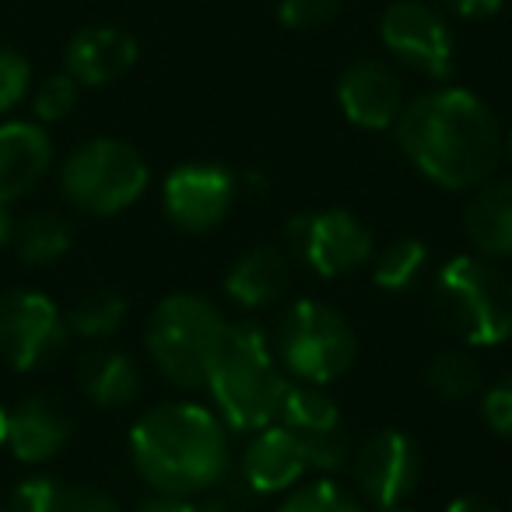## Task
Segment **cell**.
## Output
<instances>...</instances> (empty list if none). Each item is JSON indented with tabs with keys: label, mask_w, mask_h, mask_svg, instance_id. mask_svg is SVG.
<instances>
[{
	"label": "cell",
	"mask_w": 512,
	"mask_h": 512,
	"mask_svg": "<svg viewBox=\"0 0 512 512\" xmlns=\"http://www.w3.org/2000/svg\"><path fill=\"white\" fill-rule=\"evenodd\" d=\"M404 158L449 193L477 190L502 162V127L481 95L442 85L404 102L393 123Z\"/></svg>",
	"instance_id": "1"
},
{
	"label": "cell",
	"mask_w": 512,
	"mask_h": 512,
	"mask_svg": "<svg viewBox=\"0 0 512 512\" xmlns=\"http://www.w3.org/2000/svg\"><path fill=\"white\" fill-rule=\"evenodd\" d=\"M130 460L158 495L197 498L232 474V432L197 400H162L130 428Z\"/></svg>",
	"instance_id": "2"
},
{
	"label": "cell",
	"mask_w": 512,
	"mask_h": 512,
	"mask_svg": "<svg viewBox=\"0 0 512 512\" xmlns=\"http://www.w3.org/2000/svg\"><path fill=\"white\" fill-rule=\"evenodd\" d=\"M288 383L292 379L281 369L271 337L249 320L228 323L204 386L228 432L253 435L274 425Z\"/></svg>",
	"instance_id": "3"
},
{
	"label": "cell",
	"mask_w": 512,
	"mask_h": 512,
	"mask_svg": "<svg viewBox=\"0 0 512 512\" xmlns=\"http://www.w3.org/2000/svg\"><path fill=\"white\" fill-rule=\"evenodd\" d=\"M432 313L463 348H495L512 337V281L477 253L453 256L432 281Z\"/></svg>",
	"instance_id": "4"
},
{
	"label": "cell",
	"mask_w": 512,
	"mask_h": 512,
	"mask_svg": "<svg viewBox=\"0 0 512 512\" xmlns=\"http://www.w3.org/2000/svg\"><path fill=\"white\" fill-rule=\"evenodd\" d=\"M225 330V313L211 299L197 292H172L151 309L144 323V348L169 386L204 390Z\"/></svg>",
	"instance_id": "5"
},
{
	"label": "cell",
	"mask_w": 512,
	"mask_h": 512,
	"mask_svg": "<svg viewBox=\"0 0 512 512\" xmlns=\"http://www.w3.org/2000/svg\"><path fill=\"white\" fill-rule=\"evenodd\" d=\"M271 344L288 379L309 386L337 383L358 358L355 327L344 320L341 309L320 299L292 302L281 313Z\"/></svg>",
	"instance_id": "6"
},
{
	"label": "cell",
	"mask_w": 512,
	"mask_h": 512,
	"mask_svg": "<svg viewBox=\"0 0 512 512\" xmlns=\"http://www.w3.org/2000/svg\"><path fill=\"white\" fill-rule=\"evenodd\" d=\"M148 162L120 137H92L60 165V190L78 211L109 218L134 207L148 190Z\"/></svg>",
	"instance_id": "7"
},
{
	"label": "cell",
	"mask_w": 512,
	"mask_h": 512,
	"mask_svg": "<svg viewBox=\"0 0 512 512\" xmlns=\"http://www.w3.org/2000/svg\"><path fill=\"white\" fill-rule=\"evenodd\" d=\"M288 246L299 264H306L316 278H344L362 271L376 253V235L344 207H323V211H302L288 221Z\"/></svg>",
	"instance_id": "8"
},
{
	"label": "cell",
	"mask_w": 512,
	"mask_h": 512,
	"mask_svg": "<svg viewBox=\"0 0 512 512\" xmlns=\"http://www.w3.org/2000/svg\"><path fill=\"white\" fill-rule=\"evenodd\" d=\"M348 470L355 495L369 509H393L418 491L425 463H421V449L411 435L400 428H379L355 446Z\"/></svg>",
	"instance_id": "9"
},
{
	"label": "cell",
	"mask_w": 512,
	"mask_h": 512,
	"mask_svg": "<svg viewBox=\"0 0 512 512\" xmlns=\"http://www.w3.org/2000/svg\"><path fill=\"white\" fill-rule=\"evenodd\" d=\"M67 341H71V330L53 299L25 288H11L0 295V358L11 369H46L64 355Z\"/></svg>",
	"instance_id": "10"
},
{
	"label": "cell",
	"mask_w": 512,
	"mask_h": 512,
	"mask_svg": "<svg viewBox=\"0 0 512 512\" xmlns=\"http://www.w3.org/2000/svg\"><path fill=\"white\" fill-rule=\"evenodd\" d=\"M278 425L299 439L306 463L313 474H341L348 470L355 442L344 425V414L337 400L327 393V386H309V383H288L285 400H281Z\"/></svg>",
	"instance_id": "11"
},
{
	"label": "cell",
	"mask_w": 512,
	"mask_h": 512,
	"mask_svg": "<svg viewBox=\"0 0 512 512\" xmlns=\"http://www.w3.org/2000/svg\"><path fill=\"white\" fill-rule=\"evenodd\" d=\"M379 39L400 67L446 81L456 67L453 29L428 0H393L379 18Z\"/></svg>",
	"instance_id": "12"
},
{
	"label": "cell",
	"mask_w": 512,
	"mask_h": 512,
	"mask_svg": "<svg viewBox=\"0 0 512 512\" xmlns=\"http://www.w3.org/2000/svg\"><path fill=\"white\" fill-rule=\"evenodd\" d=\"M239 179L218 162H186L162 183V211L179 232H211L232 214Z\"/></svg>",
	"instance_id": "13"
},
{
	"label": "cell",
	"mask_w": 512,
	"mask_h": 512,
	"mask_svg": "<svg viewBox=\"0 0 512 512\" xmlns=\"http://www.w3.org/2000/svg\"><path fill=\"white\" fill-rule=\"evenodd\" d=\"M404 81L383 60H355L337 78V106L362 130H390L404 113Z\"/></svg>",
	"instance_id": "14"
},
{
	"label": "cell",
	"mask_w": 512,
	"mask_h": 512,
	"mask_svg": "<svg viewBox=\"0 0 512 512\" xmlns=\"http://www.w3.org/2000/svg\"><path fill=\"white\" fill-rule=\"evenodd\" d=\"M309 474L306 453H302L299 439L288 432L285 425H267L260 432H253L242 446L239 456V481L246 484L253 495H285L292 491L302 477Z\"/></svg>",
	"instance_id": "15"
},
{
	"label": "cell",
	"mask_w": 512,
	"mask_h": 512,
	"mask_svg": "<svg viewBox=\"0 0 512 512\" xmlns=\"http://www.w3.org/2000/svg\"><path fill=\"white\" fill-rule=\"evenodd\" d=\"M74 411L57 393H32L8 411V442L4 446L22 463H46L71 442Z\"/></svg>",
	"instance_id": "16"
},
{
	"label": "cell",
	"mask_w": 512,
	"mask_h": 512,
	"mask_svg": "<svg viewBox=\"0 0 512 512\" xmlns=\"http://www.w3.org/2000/svg\"><path fill=\"white\" fill-rule=\"evenodd\" d=\"M137 64V39L116 25H88L67 43L64 67L78 85L102 88Z\"/></svg>",
	"instance_id": "17"
},
{
	"label": "cell",
	"mask_w": 512,
	"mask_h": 512,
	"mask_svg": "<svg viewBox=\"0 0 512 512\" xmlns=\"http://www.w3.org/2000/svg\"><path fill=\"white\" fill-rule=\"evenodd\" d=\"M53 165V141L43 123H0V200L15 204L32 193Z\"/></svg>",
	"instance_id": "18"
},
{
	"label": "cell",
	"mask_w": 512,
	"mask_h": 512,
	"mask_svg": "<svg viewBox=\"0 0 512 512\" xmlns=\"http://www.w3.org/2000/svg\"><path fill=\"white\" fill-rule=\"evenodd\" d=\"M292 288V256L281 246H253L225 271V295L246 313L271 309Z\"/></svg>",
	"instance_id": "19"
},
{
	"label": "cell",
	"mask_w": 512,
	"mask_h": 512,
	"mask_svg": "<svg viewBox=\"0 0 512 512\" xmlns=\"http://www.w3.org/2000/svg\"><path fill=\"white\" fill-rule=\"evenodd\" d=\"M463 235L484 260H512V176L484 179L463 207Z\"/></svg>",
	"instance_id": "20"
},
{
	"label": "cell",
	"mask_w": 512,
	"mask_h": 512,
	"mask_svg": "<svg viewBox=\"0 0 512 512\" xmlns=\"http://www.w3.org/2000/svg\"><path fill=\"white\" fill-rule=\"evenodd\" d=\"M78 386L95 407L120 411L144 393V376L141 365L127 351L99 344V348H88L78 358Z\"/></svg>",
	"instance_id": "21"
},
{
	"label": "cell",
	"mask_w": 512,
	"mask_h": 512,
	"mask_svg": "<svg viewBox=\"0 0 512 512\" xmlns=\"http://www.w3.org/2000/svg\"><path fill=\"white\" fill-rule=\"evenodd\" d=\"M11 246H15L18 260L32 267H50L60 256L71 253L74 246V228L64 214L57 211H32L22 221H15L11 232Z\"/></svg>",
	"instance_id": "22"
},
{
	"label": "cell",
	"mask_w": 512,
	"mask_h": 512,
	"mask_svg": "<svg viewBox=\"0 0 512 512\" xmlns=\"http://www.w3.org/2000/svg\"><path fill=\"white\" fill-rule=\"evenodd\" d=\"M425 386L446 404H463L484 390V369L467 348H442L425 362Z\"/></svg>",
	"instance_id": "23"
},
{
	"label": "cell",
	"mask_w": 512,
	"mask_h": 512,
	"mask_svg": "<svg viewBox=\"0 0 512 512\" xmlns=\"http://www.w3.org/2000/svg\"><path fill=\"white\" fill-rule=\"evenodd\" d=\"M369 264L376 288L390 295L407 292V288L418 285V278L428 267V242L418 239V235H400V239L386 242L383 249H376Z\"/></svg>",
	"instance_id": "24"
},
{
	"label": "cell",
	"mask_w": 512,
	"mask_h": 512,
	"mask_svg": "<svg viewBox=\"0 0 512 512\" xmlns=\"http://www.w3.org/2000/svg\"><path fill=\"white\" fill-rule=\"evenodd\" d=\"M64 320L71 334L85 337V341H102V337H113L123 327V320H127V299L116 288H92V292L78 295L71 302Z\"/></svg>",
	"instance_id": "25"
},
{
	"label": "cell",
	"mask_w": 512,
	"mask_h": 512,
	"mask_svg": "<svg viewBox=\"0 0 512 512\" xmlns=\"http://www.w3.org/2000/svg\"><path fill=\"white\" fill-rule=\"evenodd\" d=\"M278 512H369V505L355 495V488H344L337 477L320 474L285 491Z\"/></svg>",
	"instance_id": "26"
},
{
	"label": "cell",
	"mask_w": 512,
	"mask_h": 512,
	"mask_svg": "<svg viewBox=\"0 0 512 512\" xmlns=\"http://www.w3.org/2000/svg\"><path fill=\"white\" fill-rule=\"evenodd\" d=\"M81 85L71 78V74H50V78L39 85V92L32 95V113H36L39 123H60L74 113L78 106Z\"/></svg>",
	"instance_id": "27"
},
{
	"label": "cell",
	"mask_w": 512,
	"mask_h": 512,
	"mask_svg": "<svg viewBox=\"0 0 512 512\" xmlns=\"http://www.w3.org/2000/svg\"><path fill=\"white\" fill-rule=\"evenodd\" d=\"M341 8H344V0H281L278 22L292 32L327 29V25L341 15Z\"/></svg>",
	"instance_id": "28"
},
{
	"label": "cell",
	"mask_w": 512,
	"mask_h": 512,
	"mask_svg": "<svg viewBox=\"0 0 512 512\" xmlns=\"http://www.w3.org/2000/svg\"><path fill=\"white\" fill-rule=\"evenodd\" d=\"M64 491H67L64 484L50 474L25 477L11 491V512H57Z\"/></svg>",
	"instance_id": "29"
},
{
	"label": "cell",
	"mask_w": 512,
	"mask_h": 512,
	"mask_svg": "<svg viewBox=\"0 0 512 512\" xmlns=\"http://www.w3.org/2000/svg\"><path fill=\"white\" fill-rule=\"evenodd\" d=\"M29 85H32L29 60L18 50H11V46H0V113L15 109L29 95Z\"/></svg>",
	"instance_id": "30"
},
{
	"label": "cell",
	"mask_w": 512,
	"mask_h": 512,
	"mask_svg": "<svg viewBox=\"0 0 512 512\" xmlns=\"http://www.w3.org/2000/svg\"><path fill=\"white\" fill-rule=\"evenodd\" d=\"M481 418L498 439L512 442V372L498 376L495 383L481 393Z\"/></svg>",
	"instance_id": "31"
},
{
	"label": "cell",
	"mask_w": 512,
	"mask_h": 512,
	"mask_svg": "<svg viewBox=\"0 0 512 512\" xmlns=\"http://www.w3.org/2000/svg\"><path fill=\"white\" fill-rule=\"evenodd\" d=\"M197 498V512H256V498L260 495H253L239 477L228 474L225 481L214 484L211 491H204Z\"/></svg>",
	"instance_id": "32"
},
{
	"label": "cell",
	"mask_w": 512,
	"mask_h": 512,
	"mask_svg": "<svg viewBox=\"0 0 512 512\" xmlns=\"http://www.w3.org/2000/svg\"><path fill=\"white\" fill-rule=\"evenodd\" d=\"M57 512H120L116 498H109L102 488H92V484H74V488L64 491Z\"/></svg>",
	"instance_id": "33"
},
{
	"label": "cell",
	"mask_w": 512,
	"mask_h": 512,
	"mask_svg": "<svg viewBox=\"0 0 512 512\" xmlns=\"http://www.w3.org/2000/svg\"><path fill=\"white\" fill-rule=\"evenodd\" d=\"M505 0H442V8L456 18H467V22H481V18H491L502 11Z\"/></svg>",
	"instance_id": "34"
},
{
	"label": "cell",
	"mask_w": 512,
	"mask_h": 512,
	"mask_svg": "<svg viewBox=\"0 0 512 512\" xmlns=\"http://www.w3.org/2000/svg\"><path fill=\"white\" fill-rule=\"evenodd\" d=\"M137 512H197V502L193 498H179V495H151L148 502H141Z\"/></svg>",
	"instance_id": "35"
},
{
	"label": "cell",
	"mask_w": 512,
	"mask_h": 512,
	"mask_svg": "<svg viewBox=\"0 0 512 512\" xmlns=\"http://www.w3.org/2000/svg\"><path fill=\"white\" fill-rule=\"evenodd\" d=\"M446 512H502L488 495H460L446 505Z\"/></svg>",
	"instance_id": "36"
},
{
	"label": "cell",
	"mask_w": 512,
	"mask_h": 512,
	"mask_svg": "<svg viewBox=\"0 0 512 512\" xmlns=\"http://www.w3.org/2000/svg\"><path fill=\"white\" fill-rule=\"evenodd\" d=\"M11 232H15V214H11V207L4 204V200H0V246H8Z\"/></svg>",
	"instance_id": "37"
},
{
	"label": "cell",
	"mask_w": 512,
	"mask_h": 512,
	"mask_svg": "<svg viewBox=\"0 0 512 512\" xmlns=\"http://www.w3.org/2000/svg\"><path fill=\"white\" fill-rule=\"evenodd\" d=\"M8 442V407L0 404V446Z\"/></svg>",
	"instance_id": "38"
},
{
	"label": "cell",
	"mask_w": 512,
	"mask_h": 512,
	"mask_svg": "<svg viewBox=\"0 0 512 512\" xmlns=\"http://www.w3.org/2000/svg\"><path fill=\"white\" fill-rule=\"evenodd\" d=\"M502 158L512 165V127H509V134H502Z\"/></svg>",
	"instance_id": "39"
},
{
	"label": "cell",
	"mask_w": 512,
	"mask_h": 512,
	"mask_svg": "<svg viewBox=\"0 0 512 512\" xmlns=\"http://www.w3.org/2000/svg\"><path fill=\"white\" fill-rule=\"evenodd\" d=\"M376 512H418V509H407V505H393V509H376Z\"/></svg>",
	"instance_id": "40"
},
{
	"label": "cell",
	"mask_w": 512,
	"mask_h": 512,
	"mask_svg": "<svg viewBox=\"0 0 512 512\" xmlns=\"http://www.w3.org/2000/svg\"><path fill=\"white\" fill-rule=\"evenodd\" d=\"M505 512H512V502H509V509H505Z\"/></svg>",
	"instance_id": "41"
},
{
	"label": "cell",
	"mask_w": 512,
	"mask_h": 512,
	"mask_svg": "<svg viewBox=\"0 0 512 512\" xmlns=\"http://www.w3.org/2000/svg\"><path fill=\"white\" fill-rule=\"evenodd\" d=\"M0 512H4V509H0Z\"/></svg>",
	"instance_id": "42"
}]
</instances>
